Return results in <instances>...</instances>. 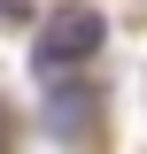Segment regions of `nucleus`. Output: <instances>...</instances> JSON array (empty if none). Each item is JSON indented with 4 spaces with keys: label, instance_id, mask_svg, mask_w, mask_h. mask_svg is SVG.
I'll return each mask as SVG.
<instances>
[{
    "label": "nucleus",
    "instance_id": "obj_1",
    "mask_svg": "<svg viewBox=\"0 0 147 154\" xmlns=\"http://www.w3.org/2000/svg\"><path fill=\"white\" fill-rule=\"evenodd\" d=\"M101 38H109V23H101V8H85V0H70V8H54V16L39 23L31 38V69L54 85V77H70L77 62L101 54Z\"/></svg>",
    "mask_w": 147,
    "mask_h": 154
},
{
    "label": "nucleus",
    "instance_id": "obj_2",
    "mask_svg": "<svg viewBox=\"0 0 147 154\" xmlns=\"http://www.w3.org/2000/svg\"><path fill=\"white\" fill-rule=\"evenodd\" d=\"M23 8H31V0H0V16H23Z\"/></svg>",
    "mask_w": 147,
    "mask_h": 154
}]
</instances>
